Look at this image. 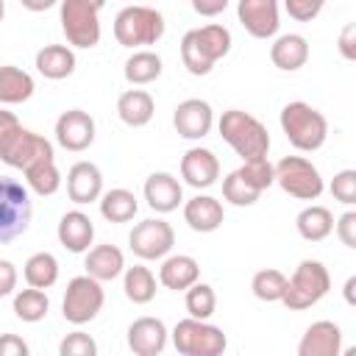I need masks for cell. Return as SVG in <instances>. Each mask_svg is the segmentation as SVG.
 <instances>
[{
  "instance_id": "obj_39",
  "label": "cell",
  "mask_w": 356,
  "mask_h": 356,
  "mask_svg": "<svg viewBox=\"0 0 356 356\" xmlns=\"http://www.w3.org/2000/svg\"><path fill=\"white\" fill-rule=\"evenodd\" d=\"M236 172H239L253 189H259V192H264V189H270V186L275 184V172H273V164L267 161V156L242 161V167H236Z\"/></svg>"
},
{
  "instance_id": "obj_11",
  "label": "cell",
  "mask_w": 356,
  "mask_h": 356,
  "mask_svg": "<svg viewBox=\"0 0 356 356\" xmlns=\"http://www.w3.org/2000/svg\"><path fill=\"white\" fill-rule=\"evenodd\" d=\"M175 245V231L167 220L161 217H150L134 225V231L128 234V248L136 259L142 261H156L164 259Z\"/></svg>"
},
{
  "instance_id": "obj_25",
  "label": "cell",
  "mask_w": 356,
  "mask_h": 356,
  "mask_svg": "<svg viewBox=\"0 0 356 356\" xmlns=\"http://www.w3.org/2000/svg\"><path fill=\"white\" fill-rule=\"evenodd\" d=\"M270 61L284 70V72H295L309 61V42L300 33H281L275 36V42L270 44Z\"/></svg>"
},
{
  "instance_id": "obj_7",
  "label": "cell",
  "mask_w": 356,
  "mask_h": 356,
  "mask_svg": "<svg viewBox=\"0 0 356 356\" xmlns=\"http://www.w3.org/2000/svg\"><path fill=\"white\" fill-rule=\"evenodd\" d=\"M31 217L33 203L28 186L8 175H0V245H8L17 236H22L31 225Z\"/></svg>"
},
{
  "instance_id": "obj_22",
  "label": "cell",
  "mask_w": 356,
  "mask_h": 356,
  "mask_svg": "<svg viewBox=\"0 0 356 356\" xmlns=\"http://www.w3.org/2000/svg\"><path fill=\"white\" fill-rule=\"evenodd\" d=\"M222 220H225V209L211 195H195L184 203V222L197 234L217 231L222 225Z\"/></svg>"
},
{
  "instance_id": "obj_51",
  "label": "cell",
  "mask_w": 356,
  "mask_h": 356,
  "mask_svg": "<svg viewBox=\"0 0 356 356\" xmlns=\"http://www.w3.org/2000/svg\"><path fill=\"white\" fill-rule=\"evenodd\" d=\"M3 17H6V0H0V22H3Z\"/></svg>"
},
{
  "instance_id": "obj_13",
  "label": "cell",
  "mask_w": 356,
  "mask_h": 356,
  "mask_svg": "<svg viewBox=\"0 0 356 356\" xmlns=\"http://www.w3.org/2000/svg\"><path fill=\"white\" fill-rule=\"evenodd\" d=\"M236 17L253 39H273L281 28L278 0H239L236 3Z\"/></svg>"
},
{
  "instance_id": "obj_17",
  "label": "cell",
  "mask_w": 356,
  "mask_h": 356,
  "mask_svg": "<svg viewBox=\"0 0 356 356\" xmlns=\"http://www.w3.org/2000/svg\"><path fill=\"white\" fill-rule=\"evenodd\" d=\"M170 331L159 317H136L128 325V348L136 356H159L167 348Z\"/></svg>"
},
{
  "instance_id": "obj_28",
  "label": "cell",
  "mask_w": 356,
  "mask_h": 356,
  "mask_svg": "<svg viewBox=\"0 0 356 356\" xmlns=\"http://www.w3.org/2000/svg\"><path fill=\"white\" fill-rule=\"evenodd\" d=\"M33 78L31 72H25L22 67H14V64H3L0 67V103L3 106H17V103H25L33 97Z\"/></svg>"
},
{
  "instance_id": "obj_33",
  "label": "cell",
  "mask_w": 356,
  "mask_h": 356,
  "mask_svg": "<svg viewBox=\"0 0 356 356\" xmlns=\"http://www.w3.org/2000/svg\"><path fill=\"white\" fill-rule=\"evenodd\" d=\"M22 172H25L28 189L36 192V195H42V197L56 195L58 186H61V172H58V167H56V159H39V161H33L31 167H25Z\"/></svg>"
},
{
  "instance_id": "obj_1",
  "label": "cell",
  "mask_w": 356,
  "mask_h": 356,
  "mask_svg": "<svg viewBox=\"0 0 356 356\" xmlns=\"http://www.w3.org/2000/svg\"><path fill=\"white\" fill-rule=\"evenodd\" d=\"M231 53V31L220 22L186 31L181 39V61L192 75H209L220 58Z\"/></svg>"
},
{
  "instance_id": "obj_5",
  "label": "cell",
  "mask_w": 356,
  "mask_h": 356,
  "mask_svg": "<svg viewBox=\"0 0 356 356\" xmlns=\"http://www.w3.org/2000/svg\"><path fill=\"white\" fill-rule=\"evenodd\" d=\"M164 17L150 6H125L114 17V39L122 47H147L164 36Z\"/></svg>"
},
{
  "instance_id": "obj_49",
  "label": "cell",
  "mask_w": 356,
  "mask_h": 356,
  "mask_svg": "<svg viewBox=\"0 0 356 356\" xmlns=\"http://www.w3.org/2000/svg\"><path fill=\"white\" fill-rule=\"evenodd\" d=\"M19 3H22V8H28V11L39 14V11H47V8H53L58 0H19Z\"/></svg>"
},
{
  "instance_id": "obj_38",
  "label": "cell",
  "mask_w": 356,
  "mask_h": 356,
  "mask_svg": "<svg viewBox=\"0 0 356 356\" xmlns=\"http://www.w3.org/2000/svg\"><path fill=\"white\" fill-rule=\"evenodd\" d=\"M259 195H261V192L253 189L236 170L222 178V197H225L231 206H253V203L259 200Z\"/></svg>"
},
{
  "instance_id": "obj_3",
  "label": "cell",
  "mask_w": 356,
  "mask_h": 356,
  "mask_svg": "<svg viewBox=\"0 0 356 356\" xmlns=\"http://www.w3.org/2000/svg\"><path fill=\"white\" fill-rule=\"evenodd\" d=\"M217 131L220 136L234 147V153L248 161V159H261L270 150V134L264 128L261 120H256L253 114L242 111V108H228L222 111V117L217 120Z\"/></svg>"
},
{
  "instance_id": "obj_47",
  "label": "cell",
  "mask_w": 356,
  "mask_h": 356,
  "mask_svg": "<svg viewBox=\"0 0 356 356\" xmlns=\"http://www.w3.org/2000/svg\"><path fill=\"white\" fill-rule=\"evenodd\" d=\"M231 0H192V8L200 14V17H217L228 8Z\"/></svg>"
},
{
  "instance_id": "obj_30",
  "label": "cell",
  "mask_w": 356,
  "mask_h": 356,
  "mask_svg": "<svg viewBox=\"0 0 356 356\" xmlns=\"http://www.w3.org/2000/svg\"><path fill=\"white\" fill-rule=\"evenodd\" d=\"M97 203H100V214H103V220L117 222V225H120V222H131V220L136 217V211H139L136 195H134L131 189H122V186L103 192Z\"/></svg>"
},
{
  "instance_id": "obj_37",
  "label": "cell",
  "mask_w": 356,
  "mask_h": 356,
  "mask_svg": "<svg viewBox=\"0 0 356 356\" xmlns=\"http://www.w3.org/2000/svg\"><path fill=\"white\" fill-rule=\"evenodd\" d=\"M250 289H253V295H256L259 300H264V303H278V300L284 298V289H286V275H284L281 270H275V267H264V270H259V273L253 275Z\"/></svg>"
},
{
  "instance_id": "obj_4",
  "label": "cell",
  "mask_w": 356,
  "mask_h": 356,
  "mask_svg": "<svg viewBox=\"0 0 356 356\" xmlns=\"http://www.w3.org/2000/svg\"><path fill=\"white\" fill-rule=\"evenodd\" d=\"M328 289H331V275H328L325 264L317 259H303L295 267V273L286 278L281 303L292 312H303V309L320 303L328 295Z\"/></svg>"
},
{
  "instance_id": "obj_35",
  "label": "cell",
  "mask_w": 356,
  "mask_h": 356,
  "mask_svg": "<svg viewBox=\"0 0 356 356\" xmlns=\"http://www.w3.org/2000/svg\"><path fill=\"white\" fill-rule=\"evenodd\" d=\"M47 312H50V298L44 295V289L28 286L14 292V314L22 323H39L47 317Z\"/></svg>"
},
{
  "instance_id": "obj_20",
  "label": "cell",
  "mask_w": 356,
  "mask_h": 356,
  "mask_svg": "<svg viewBox=\"0 0 356 356\" xmlns=\"http://www.w3.org/2000/svg\"><path fill=\"white\" fill-rule=\"evenodd\" d=\"M339 350H342V331L334 320L312 323L298 342V356H337Z\"/></svg>"
},
{
  "instance_id": "obj_32",
  "label": "cell",
  "mask_w": 356,
  "mask_h": 356,
  "mask_svg": "<svg viewBox=\"0 0 356 356\" xmlns=\"http://www.w3.org/2000/svg\"><path fill=\"white\" fill-rule=\"evenodd\" d=\"M122 292L131 303L145 306L156 298V275L145 264H134L122 270Z\"/></svg>"
},
{
  "instance_id": "obj_27",
  "label": "cell",
  "mask_w": 356,
  "mask_h": 356,
  "mask_svg": "<svg viewBox=\"0 0 356 356\" xmlns=\"http://www.w3.org/2000/svg\"><path fill=\"white\" fill-rule=\"evenodd\" d=\"M36 70L47 81H61L75 72V53L67 44H44L36 53Z\"/></svg>"
},
{
  "instance_id": "obj_45",
  "label": "cell",
  "mask_w": 356,
  "mask_h": 356,
  "mask_svg": "<svg viewBox=\"0 0 356 356\" xmlns=\"http://www.w3.org/2000/svg\"><path fill=\"white\" fill-rule=\"evenodd\" d=\"M17 267L8 261V259H0V298H8L14 295L17 289Z\"/></svg>"
},
{
  "instance_id": "obj_8",
  "label": "cell",
  "mask_w": 356,
  "mask_h": 356,
  "mask_svg": "<svg viewBox=\"0 0 356 356\" xmlns=\"http://www.w3.org/2000/svg\"><path fill=\"white\" fill-rule=\"evenodd\" d=\"M172 345L181 356H220L228 348V337L222 334V328L211 325L209 320L186 317L175 323Z\"/></svg>"
},
{
  "instance_id": "obj_36",
  "label": "cell",
  "mask_w": 356,
  "mask_h": 356,
  "mask_svg": "<svg viewBox=\"0 0 356 356\" xmlns=\"http://www.w3.org/2000/svg\"><path fill=\"white\" fill-rule=\"evenodd\" d=\"M184 292H186L184 303H186L189 317L209 320V317L217 312V295H214V286H211V284H203V281L197 278V281H195L192 286H186Z\"/></svg>"
},
{
  "instance_id": "obj_24",
  "label": "cell",
  "mask_w": 356,
  "mask_h": 356,
  "mask_svg": "<svg viewBox=\"0 0 356 356\" xmlns=\"http://www.w3.org/2000/svg\"><path fill=\"white\" fill-rule=\"evenodd\" d=\"M200 278V264L186 256V253H175V256H164L161 267H159V281L161 286L172 289V292H184L186 286H192Z\"/></svg>"
},
{
  "instance_id": "obj_12",
  "label": "cell",
  "mask_w": 356,
  "mask_h": 356,
  "mask_svg": "<svg viewBox=\"0 0 356 356\" xmlns=\"http://www.w3.org/2000/svg\"><path fill=\"white\" fill-rule=\"evenodd\" d=\"M39 159H53V145L42 134H36L31 128H22L19 125L0 145V161L8 164V167H14V170H25V167H31Z\"/></svg>"
},
{
  "instance_id": "obj_6",
  "label": "cell",
  "mask_w": 356,
  "mask_h": 356,
  "mask_svg": "<svg viewBox=\"0 0 356 356\" xmlns=\"http://www.w3.org/2000/svg\"><path fill=\"white\" fill-rule=\"evenodd\" d=\"M61 31L72 47H95L100 42V11L106 0H58Z\"/></svg>"
},
{
  "instance_id": "obj_9",
  "label": "cell",
  "mask_w": 356,
  "mask_h": 356,
  "mask_svg": "<svg viewBox=\"0 0 356 356\" xmlns=\"http://www.w3.org/2000/svg\"><path fill=\"white\" fill-rule=\"evenodd\" d=\"M106 303V292H103V281L92 278V275H75L67 284L64 300H61V314L67 323L72 325H83L92 323L100 309Z\"/></svg>"
},
{
  "instance_id": "obj_43",
  "label": "cell",
  "mask_w": 356,
  "mask_h": 356,
  "mask_svg": "<svg viewBox=\"0 0 356 356\" xmlns=\"http://www.w3.org/2000/svg\"><path fill=\"white\" fill-rule=\"evenodd\" d=\"M334 231H337V236H339V242L345 245V248H356V211H345L337 222H334Z\"/></svg>"
},
{
  "instance_id": "obj_10",
  "label": "cell",
  "mask_w": 356,
  "mask_h": 356,
  "mask_svg": "<svg viewBox=\"0 0 356 356\" xmlns=\"http://www.w3.org/2000/svg\"><path fill=\"white\" fill-rule=\"evenodd\" d=\"M273 172L275 184L298 200H317L325 189L320 170L303 156H284L278 164H273Z\"/></svg>"
},
{
  "instance_id": "obj_23",
  "label": "cell",
  "mask_w": 356,
  "mask_h": 356,
  "mask_svg": "<svg viewBox=\"0 0 356 356\" xmlns=\"http://www.w3.org/2000/svg\"><path fill=\"white\" fill-rule=\"evenodd\" d=\"M83 267H86V275H92V278L106 284V281H114V278L122 275L125 253L117 245H95V248L86 250Z\"/></svg>"
},
{
  "instance_id": "obj_31",
  "label": "cell",
  "mask_w": 356,
  "mask_h": 356,
  "mask_svg": "<svg viewBox=\"0 0 356 356\" xmlns=\"http://www.w3.org/2000/svg\"><path fill=\"white\" fill-rule=\"evenodd\" d=\"M164 64H161V56L153 53V50H134L128 58H125V81L134 83V86H145V83H153L159 75H161Z\"/></svg>"
},
{
  "instance_id": "obj_34",
  "label": "cell",
  "mask_w": 356,
  "mask_h": 356,
  "mask_svg": "<svg viewBox=\"0 0 356 356\" xmlns=\"http://www.w3.org/2000/svg\"><path fill=\"white\" fill-rule=\"evenodd\" d=\"M22 275H25L28 286L50 289L58 281V259L53 253H47V250H39V253L28 256V261L22 267Z\"/></svg>"
},
{
  "instance_id": "obj_42",
  "label": "cell",
  "mask_w": 356,
  "mask_h": 356,
  "mask_svg": "<svg viewBox=\"0 0 356 356\" xmlns=\"http://www.w3.org/2000/svg\"><path fill=\"white\" fill-rule=\"evenodd\" d=\"M323 6H325V0H284L286 14L298 22H312L323 11Z\"/></svg>"
},
{
  "instance_id": "obj_44",
  "label": "cell",
  "mask_w": 356,
  "mask_h": 356,
  "mask_svg": "<svg viewBox=\"0 0 356 356\" xmlns=\"http://www.w3.org/2000/svg\"><path fill=\"white\" fill-rule=\"evenodd\" d=\"M31 348L17 334H0V356H28Z\"/></svg>"
},
{
  "instance_id": "obj_21",
  "label": "cell",
  "mask_w": 356,
  "mask_h": 356,
  "mask_svg": "<svg viewBox=\"0 0 356 356\" xmlns=\"http://www.w3.org/2000/svg\"><path fill=\"white\" fill-rule=\"evenodd\" d=\"M56 236H58L61 248H67L70 253H86L95 242V222L81 209H72V211L61 214Z\"/></svg>"
},
{
  "instance_id": "obj_29",
  "label": "cell",
  "mask_w": 356,
  "mask_h": 356,
  "mask_svg": "<svg viewBox=\"0 0 356 356\" xmlns=\"http://www.w3.org/2000/svg\"><path fill=\"white\" fill-rule=\"evenodd\" d=\"M295 228H298V234H300L306 242H323V239L331 236V231H334V214H331V209L312 203V206H306V209L295 217Z\"/></svg>"
},
{
  "instance_id": "obj_40",
  "label": "cell",
  "mask_w": 356,
  "mask_h": 356,
  "mask_svg": "<svg viewBox=\"0 0 356 356\" xmlns=\"http://www.w3.org/2000/svg\"><path fill=\"white\" fill-rule=\"evenodd\" d=\"M58 353L61 356H95L97 353V342L83 331H72V334H67L61 339Z\"/></svg>"
},
{
  "instance_id": "obj_46",
  "label": "cell",
  "mask_w": 356,
  "mask_h": 356,
  "mask_svg": "<svg viewBox=\"0 0 356 356\" xmlns=\"http://www.w3.org/2000/svg\"><path fill=\"white\" fill-rule=\"evenodd\" d=\"M339 53H342V58H348V61L356 58V22H348V25L342 28V33H339Z\"/></svg>"
},
{
  "instance_id": "obj_50",
  "label": "cell",
  "mask_w": 356,
  "mask_h": 356,
  "mask_svg": "<svg viewBox=\"0 0 356 356\" xmlns=\"http://www.w3.org/2000/svg\"><path fill=\"white\" fill-rule=\"evenodd\" d=\"M353 289H356V275H350L348 281H345V300L353 306L356 303V298H353Z\"/></svg>"
},
{
  "instance_id": "obj_2",
  "label": "cell",
  "mask_w": 356,
  "mask_h": 356,
  "mask_svg": "<svg viewBox=\"0 0 356 356\" xmlns=\"http://www.w3.org/2000/svg\"><path fill=\"white\" fill-rule=\"evenodd\" d=\"M281 131L289 139V145L300 153H314L328 139V120L323 111L303 100H292L281 108Z\"/></svg>"
},
{
  "instance_id": "obj_15",
  "label": "cell",
  "mask_w": 356,
  "mask_h": 356,
  "mask_svg": "<svg viewBox=\"0 0 356 356\" xmlns=\"http://www.w3.org/2000/svg\"><path fill=\"white\" fill-rule=\"evenodd\" d=\"M172 125H175L178 136H184V139H203L214 128V111H211L209 100L186 97V100H181L175 106Z\"/></svg>"
},
{
  "instance_id": "obj_26",
  "label": "cell",
  "mask_w": 356,
  "mask_h": 356,
  "mask_svg": "<svg viewBox=\"0 0 356 356\" xmlns=\"http://www.w3.org/2000/svg\"><path fill=\"white\" fill-rule=\"evenodd\" d=\"M156 114V100L150 92L145 89H125L117 97V117L128 125V128H142L153 120Z\"/></svg>"
},
{
  "instance_id": "obj_16",
  "label": "cell",
  "mask_w": 356,
  "mask_h": 356,
  "mask_svg": "<svg viewBox=\"0 0 356 356\" xmlns=\"http://www.w3.org/2000/svg\"><path fill=\"white\" fill-rule=\"evenodd\" d=\"M181 178L192 189H209L220 178V159L209 147H189L181 156Z\"/></svg>"
},
{
  "instance_id": "obj_14",
  "label": "cell",
  "mask_w": 356,
  "mask_h": 356,
  "mask_svg": "<svg viewBox=\"0 0 356 356\" xmlns=\"http://www.w3.org/2000/svg\"><path fill=\"white\" fill-rule=\"evenodd\" d=\"M56 142L70 153H83L95 142V120L83 108H67L56 120Z\"/></svg>"
},
{
  "instance_id": "obj_41",
  "label": "cell",
  "mask_w": 356,
  "mask_h": 356,
  "mask_svg": "<svg viewBox=\"0 0 356 356\" xmlns=\"http://www.w3.org/2000/svg\"><path fill=\"white\" fill-rule=\"evenodd\" d=\"M331 195L334 200L353 206L356 203V170H339L331 181Z\"/></svg>"
},
{
  "instance_id": "obj_18",
  "label": "cell",
  "mask_w": 356,
  "mask_h": 356,
  "mask_svg": "<svg viewBox=\"0 0 356 356\" xmlns=\"http://www.w3.org/2000/svg\"><path fill=\"white\" fill-rule=\"evenodd\" d=\"M67 195L72 203L86 206L103 195V172L95 161H75L67 172Z\"/></svg>"
},
{
  "instance_id": "obj_19",
  "label": "cell",
  "mask_w": 356,
  "mask_h": 356,
  "mask_svg": "<svg viewBox=\"0 0 356 356\" xmlns=\"http://www.w3.org/2000/svg\"><path fill=\"white\" fill-rule=\"evenodd\" d=\"M145 200L156 214H170L184 203V186L172 172H150L145 181Z\"/></svg>"
},
{
  "instance_id": "obj_48",
  "label": "cell",
  "mask_w": 356,
  "mask_h": 356,
  "mask_svg": "<svg viewBox=\"0 0 356 356\" xmlns=\"http://www.w3.org/2000/svg\"><path fill=\"white\" fill-rule=\"evenodd\" d=\"M19 128V120H17V114L14 111H6V108H0V145L14 134Z\"/></svg>"
}]
</instances>
